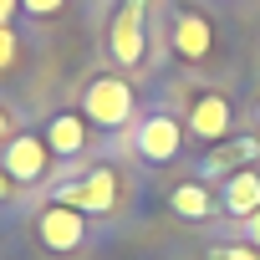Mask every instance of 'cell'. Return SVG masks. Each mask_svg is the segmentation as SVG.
<instances>
[{"instance_id": "cell-1", "label": "cell", "mask_w": 260, "mask_h": 260, "mask_svg": "<svg viewBox=\"0 0 260 260\" xmlns=\"http://www.w3.org/2000/svg\"><path fill=\"white\" fill-rule=\"evenodd\" d=\"M133 112V87L122 77H92L82 92V117H92L97 127H122Z\"/></svg>"}, {"instance_id": "cell-20", "label": "cell", "mask_w": 260, "mask_h": 260, "mask_svg": "<svg viewBox=\"0 0 260 260\" xmlns=\"http://www.w3.org/2000/svg\"><path fill=\"white\" fill-rule=\"evenodd\" d=\"M255 117H260V107H255Z\"/></svg>"}, {"instance_id": "cell-7", "label": "cell", "mask_w": 260, "mask_h": 260, "mask_svg": "<svg viewBox=\"0 0 260 260\" xmlns=\"http://www.w3.org/2000/svg\"><path fill=\"white\" fill-rule=\"evenodd\" d=\"M230 117H235V107H230L224 92H199L189 102V133L204 138V143H219L230 133Z\"/></svg>"}, {"instance_id": "cell-4", "label": "cell", "mask_w": 260, "mask_h": 260, "mask_svg": "<svg viewBox=\"0 0 260 260\" xmlns=\"http://www.w3.org/2000/svg\"><path fill=\"white\" fill-rule=\"evenodd\" d=\"M169 46H174V56H179V61H189V67L209 61V51H214V26H209V16H204V11H194V6H184V11L174 16Z\"/></svg>"}, {"instance_id": "cell-16", "label": "cell", "mask_w": 260, "mask_h": 260, "mask_svg": "<svg viewBox=\"0 0 260 260\" xmlns=\"http://www.w3.org/2000/svg\"><path fill=\"white\" fill-rule=\"evenodd\" d=\"M245 235H250V245L260 250V209H255V214H245Z\"/></svg>"}, {"instance_id": "cell-6", "label": "cell", "mask_w": 260, "mask_h": 260, "mask_svg": "<svg viewBox=\"0 0 260 260\" xmlns=\"http://www.w3.org/2000/svg\"><path fill=\"white\" fill-rule=\"evenodd\" d=\"M143 6L148 0H122V11L107 31V51L117 67H138L143 61Z\"/></svg>"}, {"instance_id": "cell-5", "label": "cell", "mask_w": 260, "mask_h": 260, "mask_svg": "<svg viewBox=\"0 0 260 260\" xmlns=\"http://www.w3.org/2000/svg\"><path fill=\"white\" fill-rule=\"evenodd\" d=\"M36 235H41V245H46L51 255H67V250H77V245L87 240V219H82V209H72V204H46V209L36 214Z\"/></svg>"}, {"instance_id": "cell-15", "label": "cell", "mask_w": 260, "mask_h": 260, "mask_svg": "<svg viewBox=\"0 0 260 260\" xmlns=\"http://www.w3.org/2000/svg\"><path fill=\"white\" fill-rule=\"evenodd\" d=\"M16 51H21L16 31H11V26H0V67H11V61H16Z\"/></svg>"}, {"instance_id": "cell-17", "label": "cell", "mask_w": 260, "mask_h": 260, "mask_svg": "<svg viewBox=\"0 0 260 260\" xmlns=\"http://www.w3.org/2000/svg\"><path fill=\"white\" fill-rule=\"evenodd\" d=\"M21 16V0H0V26H11Z\"/></svg>"}, {"instance_id": "cell-2", "label": "cell", "mask_w": 260, "mask_h": 260, "mask_svg": "<svg viewBox=\"0 0 260 260\" xmlns=\"http://www.w3.org/2000/svg\"><path fill=\"white\" fill-rule=\"evenodd\" d=\"M56 204H72L82 214H107L117 204V169H92L77 184H61L56 189Z\"/></svg>"}, {"instance_id": "cell-3", "label": "cell", "mask_w": 260, "mask_h": 260, "mask_svg": "<svg viewBox=\"0 0 260 260\" xmlns=\"http://www.w3.org/2000/svg\"><path fill=\"white\" fill-rule=\"evenodd\" d=\"M133 148L148 158V164H174L179 148H184V127L174 112H148L138 122V133H133Z\"/></svg>"}, {"instance_id": "cell-18", "label": "cell", "mask_w": 260, "mask_h": 260, "mask_svg": "<svg viewBox=\"0 0 260 260\" xmlns=\"http://www.w3.org/2000/svg\"><path fill=\"white\" fill-rule=\"evenodd\" d=\"M11 194H16V179H11L6 169H0V199H11Z\"/></svg>"}, {"instance_id": "cell-19", "label": "cell", "mask_w": 260, "mask_h": 260, "mask_svg": "<svg viewBox=\"0 0 260 260\" xmlns=\"http://www.w3.org/2000/svg\"><path fill=\"white\" fill-rule=\"evenodd\" d=\"M11 127H16V122H11V112H0V138H11Z\"/></svg>"}, {"instance_id": "cell-10", "label": "cell", "mask_w": 260, "mask_h": 260, "mask_svg": "<svg viewBox=\"0 0 260 260\" xmlns=\"http://www.w3.org/2000/svg\"><path fill=\"white\" fill-rule=\"evenodd\" d=\"M46 148L61 153V158H77V153L87 148V122H82V112H56V117H51Z\"/></svg>"}, {"instance_id": "cell-12", "label": "cell", "mask_w": 260, "mask_h": 260, "mask_svg": "<svg viewBox=\"0 0 260 260\" xmlns=\"http://www.w3.org/2000/svg\"><path fill=\"white\" fill-rule=\"evenodd\" d=\"M169 204H174V214H179V219H194V224H204V219L214 214V199H209L199 184H179V189L169 194Z\"/></svg>"}, {"instance_id": "cell-9", "label": "cell", "mask_w": 260, "mask_h": 260, "mask_svg": "<svg viewBox=\"0 0 260 260\" xmlns=\"http://www.w3.org/2000/svg\"><path fill=\"white\" fill-rule=\"evenodd\" d=\"M219 204H224V214H235V219L255 214V209H260V174H255V169H235V174L224 179V189H219Z\"/></svg>"}, {"instance_id": "cell-11", "label": "cell", "mask_w": 260, "mask_h": 260, "mask_svg": "<svg viewBox=\"0 0 260 260\" xmlns=\"http://www.w3.org/2000/svg\"><path fill=\"white\" fill-rule=\"evenodd\" d=\"M255 153H260V143H255V138H235V143H224V138H219V143L204 153V169H209V174H214V169H230V174H235V169H245Z\"/></svg>"}, {"instance_id": "cell-8", "label": "cell", "mask_w": 260, "mask_h": 260, "mask_svg": "<svg viewBox=\"0 0 260 260\" xmlns=\"http://www.w3.org/2000/svg\"><path fill=\"white\" fill-rule=\"evenodd\" d=\"M46 158H51V148H46V138H11L6 143V169L16 184H36V179H46Z\"/></svg>"}, {"instance_id": "cell-13", "label": "cell", "mask_w": 260, "mask_h": 260, "mask_svg": "<svg viewBox=\"0 0 260 260\" xmlns=\"http://www.w3.org/2000/svg\"><path fill=\"white\" fill-rule=\"evenodd\" d=\"M209 260H260V250L255 245H214Z\"/></svg>"}, {"instance_id": "cell-14", "label": "cell", "mask_w": 260, "mask_h": 260, "mask_svg": "<svg viewBox=\"0 0 260 260\" xmlns=\"http://www.w3.org/2000/svg\"><path fill=\"white\" fill-rule=\"evenodd\" d=\"M21 6H26V16L51 21V16H61V11H67V0H21Z\"/></svg>"}]
</instances>
